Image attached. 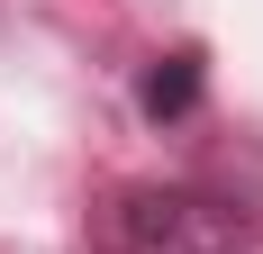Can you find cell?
Returning <instances> with one entry per match:
<instances>
[{
    "label": "cell",
    "instance_id": "obj_1",
    "mask_svg": "<svg viewBox=\"0 0 263 254\" xmlns=\"http://www.w3.org/2000/svg\"><path fill=\"white\" fill-rule=\"evenodd\" d=\"M254 245V209L200 182H127L100 209V254H236Z\"/></svg>",
    "mask_w": 263,
    "mask_h": 254
},
{
    "label": "cell",
    "instance_id": "obj_2",
    "mask_svg": "<svg viewBox=\"0 0 263 254\" xmlns=\"http://www.w3.org/2000/svg\"><path fill=\"white\" fill-rule=\"evenodd\" d=\"M200 82H209V55H200V46H173V55H155V64H145L136 109H145L155 127H182L191 109H200Z\"/></svg>",
    "mask_w": 263,
    "mask_h": 254
}]
</instances>
